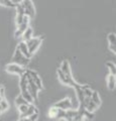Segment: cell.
<instances>
[{
  "label": "cell",
  "instance_id": "obj_1",
  "mask_svg": "<svg viewBox=\"0 0 116 121\" xmlns=\"http://www.w3.org/2000/svg\"><path fill=\"white\" fill-rule=\"evenodd\" d=\"M29 60H30V59H28L25 56H23L21 54V52L16 48L15 52H14V54H13L12 59H11V62L14 63V64H17V65H19V66L24 68L29 64Z\"/></svg>",
  "mask_w": 116,
  "mask_h": 121
},
{
  "label": "cell",
  "instance_id": "obj_2",
  "mask_svg": "<svg viewBox=\"0 0 116 121\" xmlns=\"http://www.w3.org/2000/svg\"><path fill=\"white\" fill-rule=\"evenodd\" d=\"M42 41H43V37H31L30 39H28L26 43V45H27V48H28V52H30L31 55H33L34 52L39 50V48L40 47L42 44Z\"/></svg>",
  "mask_w": 116,
  "mask_h": 121
},
{
  "label": "cell",
  "instance_id": "obj_3",
  "mask_svg": "<svg viewBox=\"0 0 116 121\" xmlns=\"http://www.w3.org/2000/svg\"><path fill=\"white\" fill-rule=\"evenodd\" d=\"M25 73H26V72H25ZM26 75H27V91L30 93V95L32 96L33 101L37 102V97H39V90L36 87V85L33 83L30 76H29L27 73H26Z\"/></svg>",
  "mask_w": 116,
  "mask_h": 121
},
{
  "label": "cell",
  "instance_id": "obj_4",
  "mask_svg": "<svg viewBox=\"0 0 116 121\" xmlns=\"http://www.w3.org/2000/svg\"><path fill=\"white\" fill-rule=\"evenodd\" d=\"M20 4L24 10V14L29 16V18H31L35 15V9L31 0H22Z\"/></svg>",
  "mask_w": 116,
  "mask_h": 121
},
{
  "label": "cell",
  "instance_id": "obj_5",
  "mask_svg": "<svg viewBox=\"0 0 116 121\" xmlns=\"http://www.w3.org/2000/svg\"><path fill=\"white\" fill-rule=\"evenodd\" d=\"M57 73H58V78H59V80H60V82H61L62 84L68 85V86H71V87H76V86L78 85V83H76V82L74 81L73 77H68V76H66L60 69L58 70Z\"/></svg>",
  "mask_w": 116,
  "mask_h": 121
},
{
  "label": "cell",
  "instance_id": "obj_6",
  "mask_svg": "<svg viewBox=\"0 0 116 121\" xmlns=\"http://www.w3.org/2000/svg\"><path fill=\"white\" fill-rule=\"evenodd\" d=\"M6 72L7 73H10V74L21 76V75H23L25 73V69L23 67L17 65V64L11 63V64H9V65L6 66Z\"/></svg>",
  "mask_w": 116,
  "mask_h": 121
},
{
  "label": "cell",
  "instance_id": "obj_7",
  "mask_svg": "<svg viewBox=\"0 0 116 121\" xmlns=\"http://www.w3.org/2000/svg\"><path fill=\"white\" fill-rule=\"evenodd\" d=\"M28 24H29V16L24 15L23 16V21H22L19 25H17V30L14 32V36H15L16 39L21 37L22 33L24 32V30L28 27Z\"/></svg>",
  "mask_w": 116,
  "mask_h": 121
},
{
  "label": "cell",
  "instance_id": "obj_8",
  "mask_svg": "<svg viewBox=\"0 0 116 121\" xmlns=\"http://www.w3.org/2000/svg\"><path fill=\"white\" fill-rule=\"evenodd\" d=\"M66 110H62V109L57 108L56 106H52L48 110V117L50 118H57V119H61L64 117Z\"/></svg>",
  "mask_w": 116,
  "mask_h": 121
},
{
  "label": "cell",
  "instance_id": "obj_9",
  "mask_svg": "<svg viewBox=\"0 0 116 121\" xmlns=\"http://www.w3.org/2000/svg\"><path fill=\"white\" fill-rule=\"evenodd\" d=\"M54 106H56L59 109H62V110H68V109L73 108V104L70 98H65V99L59 101L58 103H56Z\"/></svg>",
  "mask_w": 116,
  "mask_h": 121
},
{
  "label": "cell",
  "instance_id": "obj_10",
  "mask_svg": "<svg viewBox=\"0 0 116 121\" xmlns=\"http://www.w3.org/2000/svg\"><path fill=\"white\" fill-rule=\"evenodd\" d=\"M83 105H84V108L89 112H94L97 110V108H98V106H97L94 102L91 100V98H89V97L84 98Z\"/></svg>",
  "mask_w": 116,
  "mask_h": 121
},
{
  "label": "cell",
  "instance_id": "obj_11",
  "mask_svg": "<svg viewBox=\"0 0 116 121\" xmlns=\"http://www.w3.org/2000/svg\"><path fill=\"white\" fill-rule=\"evenodd\" d=\"M17 48L21 52V54L23 55V56H25L26 58L30 59L31 56H32V55L28 52V48H27V45H26V43H25V41H23V40L20 41V43L17 44Z\"/></svg>",
  "mask_w": 116,
  "mask_h": 121
},
{
  "label": "cell",
  "instance_id": "obj_12",
  "mask_svg": "<svg viewBox=\"0 0 116 121\" xmlns=\"http://www.w3.org/2000/svg\"><path fill=\"white\" fill-rule=\"evenodd\" d=\"M60 70H61L66 76H68V77H73L69 60H63V63H62V65H61V68H60Z\"/></svg>",
  "mask_w": 116,
  "mask_h": 121
},
{
  "label": "cell",
  "instance_id": "obj_13",
  "mask_svg": "<svg viewBox=\"0 0 116 121\" xmlns=\"http://www.w3.org/2000/svg\"><path fill=\"white\" fill-rule=\"evenodd\" d=\"M83 87H84V86L79 85V84H78L76 87H74L75 90H76V96H77L78 101H79V104H82V105H83L84 98H85L84 91H83Z\"/></svg>",
  "mask_w": 116,
  "mask_h": 121
},
{
  "label": "cell",
  "instance_id": "obj_14",
  "mask_svg": "<svg viewBox=\"0 0 116 121\" xmlns=\"http://www.w3.org/2000/svg\"><path fill=\"white\" fill-rule=\"evenodd\" d=\"M33 113H39V111H37L36 107L33 104H29L26 112L23 113V114H20L19 115V118H23V117H29L30 115H32Z\"/></svg>",
  "mask_w": 116,
  "mask_h": 121
},
{
  "label": "cell",
  "instance_id": "obj_15",
  "mask_svg": "<svg viewBox=\"0 0 116 121\" xmlns=\"http://www.w3.org/2000/svg\"><path fill=\"white\" fill-rule=\"evenodd\" d=\"M115 85H116V80H115V76L109 74V76L107 77V87L108 89L113 91L115 89Z\"/></svg>",
  "mask_w": 116,
  "mask_h": 121
},
{
  "label": "cell",
  "instance_id": "obj_16",
  "mask_svg": "<svg viewBox=\"0 0 116 121\" xmlns=\"http://www.w3.org/2000/svg\"><path fill=\"white\" fill-rule=\"evenodd\" d=\"M21 37H22V39H23V41H27L28 39H30L31 37H33V29L28 26V27L24 30V32L22 33Z\"/></svg>",
  "mask_w": 116,
  "mask_h": 121
},
{
  "label": "cell",
  "instance_id": "obj_17",
  "mask_svg": "<svg viewBox=\"0 0 116 121\" xmlns=\"http://www.w3.org/2000/svg\"><path fill=\"white\" fill-rule=\"evenodd\" d=\"M19 87H20V91L27 90V75H26V73H24L23 75L20 76Z\"/></svg>",
  "mask_w": 116,
  "mask_h": 121
},
{
  "label": "cell",
  "instance_id": "obj_18",
  "mask_svg": "<svg viewBox=\"0 0 116 121\" xmlns=\"http://www.w3.org/2000/svg\"><path fill=\"white\" fill-rule=\"evenodd\" d=\"M20 93H21L20 95H21L22 97L24 98V99H25V101H26V102H28L29 104H33V102H34V101H33V98H32V96L30 95V93H29L27 90L20 91Z\"/></svg>",
  "mask_w": 116,
  "mask_h": 121
},
{
  "label": "cell",
  "instance_id": "obj_19",
  "mask_svg": "<svg viewBox=\"0 0 116 121\" xmlns=\"http://www.w3.org/2000/svg\"><path fill=\"white\" fill-rule=\"evenodd\" d=\"M91 100L94 102V103L98 106L101 105V99H100V96H99V94L97 91H93V93H92V95H91Z\"/></svg>",
  "mask_w": 116,
  "mask_h": 121
},
{
  "label": "cell",
  "instance_id": "obj_20",
  "mask_svg": "<svg viewBox=\"0 0 116 121\" xmlns=\"http://www.w3.org/2000/svg\"><path fill=\"white\" fill-rule=\"evenodd\" d=\"M106 67L109 69V72H110V74L111 75H116V66H115V64L114 63H112V62H107L106 63Z\"/></svg>",
  "mask_w": 116,
  "mask_h": 121
},
{
  "label": "cell",
  "instance_id": "obj_21",
  "mask_svg": "<svg viewBox=\"0 0 116 121\" xmlns=\"http://www.w3.org/2000/svg\"><path fill=\"white\" fill-rule=\"evenodd\" d=\"M28 104H29V103L25 101V99H24V98L22 97L21 95L18 96L16 99H15V105L17 106V107H18V106H20V105H28Z\"/></svg>",
  "mask_w": 116,
  "mask_h": 121
},
{
  "label": "cell",
  "instance_id": "obj_22",
  "mask_svg": "<svg viewBox=\"0 0 116 121\" xmlns=\"http://www.w3.org/2000/svg\"><path fill=\"white\" fill-rule=\"evenodd\" d=\"M107 39H108V43H109V45H115V43H116V35L115 33L111 32L107 36Z\"/></svg>",
  "mask_w": 116,
  "mask_h": 121
},
{
  "label": "cell",
  "instance_id": "obj_23",
  "mask_svg": "<svg viewBox=\"0 0 116 121\" xmlns=\"http://www.w3.org/2000/svg\"><path fill=\"white\" fill-rule=\"evenodd\" d=\"M9 108V104H8V102H7L4 98L1 100V102H0V109H1V111L2 112H4L6 111L7 109Z\"/></svg>",
  "mask_w": 116,
  "mask_h": 121
},
{
  "label": "cell",
  "instance_id": "obj_24",
  "mask_svg": "<svg viewBox=\"0 0 116 121\" xmlns=\"http://www.w3.org/2000/svg\"><path fill=\"white\" fill-rule=\"evenodd\" d=\"M82 115H83L84 117H86L87 119H91V120L94 119V117H95L94 112H89V111L86 110V109L84 110V112H83V114H82Z\"/></svg>",
  "mask_w": 116,
  "mask_h": 121
},
{
  "label": "cell",
  "instance_id": "obj_25",
  "mask_svg": "<svg viewBox=\"0 0 116 121\" xmlns=\"http://www.w3.org/2000/svg\"><path fill=\"white\" fill-rule=\"evenodd\" d=\"M28 105H20V106H18V111H19L20 114H23V113L26 112L27 108H28Z\"/></svg>",
  "mask_w": 116,
  "mask_h": 121
},
{
  "label": "cell",
  "instance_id": "obj_26",
  "mask_svg": "<svg viewBox=\"0 0 116 121\" xmlns=\"http://www.w3.org/2000/svg\"><path fill=\"white\" fill-rule=\"evenodd\" d=\"M83 119H84V116H83V115H81L80 113H78L76 116H74V117H73L71 121H83Z\"/></svg>",
  "mask_w": 116,
  "mask_h": 121
},
{
  "label": "cell",
  "instance_id": "obj_27",
  "mask_svg": "<svg viewBox=\"0 0 116 121\" xmlns=\"http://www.w3.org/2000/svg\"><path fill=\"white\" fill-rule=\"evenodd\" d=\"M28 118L30 121H37V119H39V113H33V114L29 116Z\"/></svg>",
  "mask_w": 116,
  "mask_h": 121
},
{
  "label": "cell",
  "instance_id": "obj_28",
  "mask_svg": "<svg viewBox=\"0 0 116 121\" xmlns=\"http://www.w3.org/2000/svg\"><path fill=\"white\" fill-rule=\"evenodd\" d=\"M4 95H5V88L1 85L0 86V96H1L2 98H4Z\"/></svg>",
  "mask_w": 116,
  "mask_h": 121
},
{
  "label": "cell",
  "instance_id": "obj_29",
  "mask_svg": "<svg viewBox=\"0 0 116 121\" xmlns=\"http://www.w3.org/2000/svg\"><path fill=\"white\" fill-rule=\"evenodd\" d=\"M2 99H3V98H2L1 96H0V102H1V100H2Z\"/></svg>",
  "mask_w": 116,
  "mask_h": 121
},
{
  "label": "cell",
  "instance_id": "obj_30",
  "mask_svg": "<svg viewBox=\"0 0 116 121\" xmlns=\"http://www.w3.org/2000/svg\"><path fill=\"white\" fill-rule=\"evenodd\" d=\"M1 113H2V111H1V109H0V114H1Z\"/></svg>",
  "mask_w": 116,
  "mask_h": 121
}]
</instances>
